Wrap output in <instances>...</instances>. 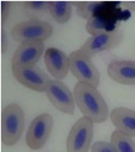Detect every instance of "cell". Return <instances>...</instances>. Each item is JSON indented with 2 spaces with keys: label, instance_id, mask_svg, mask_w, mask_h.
Instances as JSON below:
<instances>
[{
  "label": "cell",
  "instance_id": "12",
  "mask_svg": "<svg viewBox=\"0 0 135 152\" xmlns=\"http://www.w3.org/2000/svg\"><path fill=\"white\" fill-rule=\"evenodd\" d=\"M107 72L113 81L123 85H135V61H112Z\"/></svg>",
  "mask_w": 135,
  "mask_h": 152
},
{
  "label": "cell",
  "instance_id": "10",
  "mask_svg": "<svg viewBox=\"0 0 135 152\" xmlns=\"http://www.w3.org/2000/svg\"><path fill=\"white\" fill-rule=\"evenodd\" d=\"M45 51L44 42H23L19 44L11 59V68H24L36 66Z\"/></svg>",
  "mask_w": 135,
  "mask_h": 152
},
{
  "label": "cell",
  "instance_id": "9",
  "mask_svg": "<svg viewBox=\"0 0 135 152\" xmlns=\"http://www.w3.org/2000/svg\"><path fill=\"white\" fill-rule=\"evenodd\" d=\"M12 74L21 84L37 92H46L52 80L45 71L37 66L12 69Z\"/></svg>",
  "mask_w": 135,
  "mask_h": 152
},
{
  "label": "cell",
  "instance_id": "21",
  "mask_svg": "<svg viewBox=\"0 0 135 152\" xmlns=\"http://www.w3.org/2000/svg\"><path fill=\"white\" fill-rule=\"evenodd\" d=\"M0 43H1V53L4 54L6 51V48H7V40H6V34H5V31H4L3 28H1V36H0Z\"/></svg>",
  "mask_w": 135,
  "mask_h": 152
},
{
  "label": "cell",
  "instance_id": "14",
  "mask_svg": "<svg viewBox=\"0 0 135 152\" xmlns=\"http://www.w3.org/2000/svg\"><path fill=\"white\" fill-rule=\"evenodd\" d=\"M48 10L56 23L64 24L72 14V3L69 1H48Z\"/></svg>",
  "mask_w": 135,
  "mask_h": 152
},
{
  "label": "cell",
  "instance_id": "17",
  "mask_svg": "<svg viewBox=\"0 0 135 152\" xmlns=\"http://www.w3.org/2000/svg\"><path fill=\"white\" fill-rule=\"evenodd\" d=\"M109 31V29H107L106 23L101 18H98V16L95 15L87 20V31L88 34H90L92 36L98 35V34H101V33H105V31Z\"/></svg>",
  "mask_w": 135,
  "mask_h": 152
},
{
  "label": "cell",
  "instance_id": "15",
  "mask_svg": "<svg viewBox=\"0 0 135 152\" xmlns=\"http://www.w3.org/2000/svg\"><path fill=\"white\" fill-rule=\"evenodd\" d=\"M111 143L117 152H135V142L131 136L120 131H114L111 135Z\"/></svg>",
  "mask_w": 135,
  "mask_h": 152
},
{
  "label": "cell",
  "instance_id": "5",
  "mask_svg": "<svg viewBox=\"0 0 135 152\" xmlns=\"http://www.w3.org/2000/svg\"><path fill=\"white\" fill-rule=\"evenodd\" d=\"M94 122L85 117L78 119L71 127L66 140L67 152H88L94 137Z\"/></svg>",
  "mask_w": 135,
  "mask_h": 152
},
{
  "label": "cell",
  "instance_id": "2",
  "mask_svg": "<svg viewBox=\"0 0 135 152\" xmlns=\"http://www.w3.org/2000/svg\"><path fill=\"white\" fill-rule=\"evenodd\" d=\"M24 128V113L18 104H10L2 111L1 140L5 146H13L19 141Z\"/></svg>",
  "mask_w": 135,
  "mask_h": 152
},
{
  "label": "cell",
  "instance_id": "19",
  "mask_svg": "<svg viewBox=\"0 0 135 152\" xmlns=\"http://www.w3.org/2000/svg\"><path fill=\"white\" fill-rule=\"evenodd\" d=\"M92 152H117L111 142L97 141L92 145Z\"/></svg>",
  "mask_w": 135,
  "mask_h": 152
},
{
  "label": "cell",
  "instance_id": "18",
  "mask_svg": "<svg viewBox=\"0 0 135 152\" xmlns=\"http://www.w3.org/2000/svg\"><path fill=\"white\" fill-rule=\"evenodd\" d=\"M24 10L28 13H42L48 9V1H26L23 2Z\"/></svg>",
  "mask_w": 135,
  "mask_h": 152
},
{
  "label": "cell",
  "instance_id": "3",
  "mask_svg": "<svg viewBox=\"0 0 135 152\" xmlns=\"http://www.w3.org/2000/svg\"><path fill=\"white\" fill-rule=\"evenodd\" d=\"M53 34V28L47 21L31 18L16 23L11 29V37L19 44L23 42H44Z\"/></svg>",
  "mask_w": 135,
  "mask_h": 152
},
{
  "label": "cell",
  "instance_id": "11",
  "mask_svg": "<svg viewBox=\"0 0 135 152\" xmlns=\"http://www.w3.org/2000/svg\"><path fill=\"white\" fill-rule=\"evenodd\" d=\"M44 60L49 73L57 80L64 79L70 71L69 56L57 48H48L44 54Z\"/></svg>",
  "mask_w": 135,
  "mask_h": 152
},
{
  "label": "cell",
  "instance_id": "13",
  "mask_svg": "<svg viewBox=\"0 0 135 152\" xmlns=\"http://www.w3.org/2000/svg\"><path fill=\"white\" fill-rule=\"evenodd\" d=\"M110 120L117 131L123 132L135 138V111L124 107L112 110Z\"/></svg>",
  "mask_w": 135,
  "mask_h": 152
},
{
  "label": "cell",
  "instance_id": "20",
  "mask_svg": "<svg viewBox=\"0 0 135 152\" xmlns=\"http://www.w3.org/2000/svg\"><path fill=\"white\" fill-rule=\"evenodd\" d=\"M11 2L9 1H1V26L3 28V24L6 23L7 18L10 13Z\"/></svg>",
  "mask_w": 135,
  "mask_h": 152
},
{
  "label": "cell",
  "instance_id": "16",
  "mask_svg": "<svg viewBox=\"0 0 135 152\" xmlns=\"http://www.w3.org/2000/svg\"><path fill=\"white\" fill-rule=\"evenodd\" d=\"M99 3L92 1H81L78 2L76 6V12L78 16L84 19H90V18L95 16V13L97 11Z\"/></svg>",
  "mask_w": 135,
  "mask_h": 152
},
{
  "label": "cell",
  "instance_id": "1",
  "mask_svg": "<svg viewBox=\"0 0 135 152\" xmlns=\"http://www.w3.org/2000/svg\"><path fill=\"white\" fill-rule=\"evenodd\" d=\"M75 104L83 117L94 123H104L109 116V109L106 100L97 87L87 83L77 82L73 89Z\"/></svg>",
  "mask_w": 135,
  "mask_h": 152
},
{
  "label": "cell",
  "instance_id": "4",
  "mask_svg": "<svg viewBox=\"0 0 135 152\" xmlns=\"http://www.w3.org/2000/svg\"><path fill=\"white\" fill-rule=\"evenodd\" d=\"M69 62L70 72L78 82L87 83L95 87L99 86L101 75L92 58L80 50H76L69 55Z\"/></svg>",
  "mask_w": 135,
  "mask_h": 152
},
{
  "label": "cell",
  "instance_id": "7",
  "mask_svg": "<svg viewBox=\"0 0 135 152\" xmlns=\"http://www.w3.org/2000/svg\"><path fill=\"white\" fill-rule=\"evenodd\" d=\"M123 38L124 36L121 31H108L90 37L79 50L87 54L88 57L92 58L103 51L116 48L123 42Z\"/></svg>",
  "mask_w": 135,
  "mask_h": 152
},
{
  "label": "cell",
  "instance_id": "8",
  "mask_svg": "<svg viewBox=\"0 0 135 152\" xmlns=\"http://www.w3.org/2000/svg\"><path fill=\"white\" fill-rule=\"evenodd\" d=\"M46 95L54 107L67 115H73L75 109L74 95L61 80L53 79L46 90Z\"/></svg>",
  "mask_w": 135,
  "mask_h": 152
},
{
  "label": "cell",
  "instance_id": "6",
  "mask_svg": "<svg viewBox=\"0 0 135 152\" xmlns=\"http://www.w3.org/2000/svg\"><path fill=\"white\" fill-rule=\"evenodd\" d=\"M53 117L48 113L37 116L32 121L26 135V143L32 150H40L47 143L53 129Z\"/></svg>",
  "mask_w": 135,
  "mask_h": 152
}]
</instances>
